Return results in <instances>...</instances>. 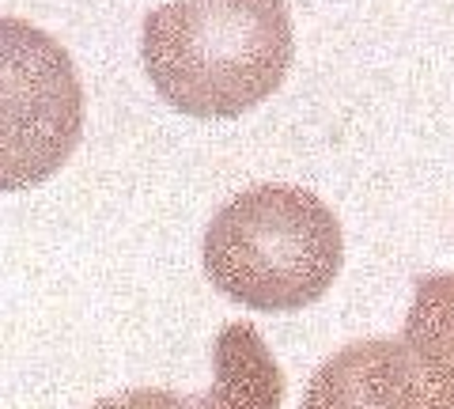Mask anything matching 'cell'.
<instances>
[{"instance_id": "obj_1", "label": "cell", "mask_w": 454, "mask_h": 409, "mask_svg": "<svg viewBox=\"0 0 454 409\" xmlns=\"http://www.w3.org/2000/svg\"><path fill=\"white\" fill-rule=\"evenodd\" d=\"M152 88L190 118H239L273 95L295 58L284 0H170L145 16Z\"/></svg>"}, {"instance_id": "obj_2", "label": "cell", "mask_w": 454, "mask_h": 409, "mask_svg": "<svg viewBox=\"0 0 454 409\" xmlns=\"http://www.w3.org/2000/svg\"><path fill=\"white\" fill-rule=\"evenodd\" d=\"M212 288L250 311H303L318 303L345 262V235L318 193L269 182L235 193L205 228Z\"/></svg>"}, {"instance_id": "obj_3", "label": "cell", "mask_w": 454, "mask_h": 409, "mask_svg": "<svg viewBox=\"0 0 454 409\" xmlns=\"http://www.w3.org/2000/svg\"><path fill=\"white\" fill-rule=\"evenodd\" d=\"M83 133V88L68 50L42 27L0 16V193L65 167Z\"/></svg>"}, {"instance_id": "obj_4", "label": "cell", "mask_w": 454, "mask_h": 409, "mask_svg": "<svg viewBox=\"0 0 454 409\" xmlns=\"http://www.w3.org/2000/svg\"><path fill=\"white\" fill-rule=\"evenodd\" d=\"M394 409H454V273L420 277L402 337H390Z\"/></svg>"}, {"instance_id": "obj_5", "label": "cell", "mask_w": 454, "mask_h": 409, "mask_svg": "<svg viewBox=\"0 0 454 409\" xmlns=\"http://www.w3.org/2000/svg\"><path fill=\"white\" fill-rule=\"evenodd\" d=\"M284 372L250 322H227L216 337V379L182 409H280Z\"/></svg>"}, {"instance_id": "obj_6", "label": "cell", "mask_w": 454, "mask_h": 409, "mask_svg": "<svg viewBox=\"0 0 454 409\" xmlns=\"http://www.w3.org/2000/svg\"><path fill=\"white\" fill-rule=\"evenodd\" d=\"M390 337L352 342L310 375L300 409H394L387 390Z\"/></svg>"}, {"instance_id": "obj_7", "label": "cell", "mask_w": 454, "mask_h": 409, "mask_svg": "<svg viewBox=\"0 0 454 409\" xmlns=\"http://www.w3.org/2000/svg\"><path fill=\"white\" fill-rule=\"evenodd\" d=\"M91 409H182V398L175 390H160V387H133L110 398H98Z\"/></svg>"}]
</instances>
